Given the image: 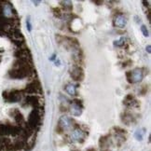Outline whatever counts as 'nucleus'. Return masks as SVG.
I'll use <instances>...</instances> for the list:
<instances>
[{"instance_id":"4be33fe9","label":"nucleus","mask_w":151,"mask_h":151,"mask_svg":"<svg viewBox=\"0 0 151 151\" xmlns=\"http://www.w3.org/2000/svg\"><path fill=\"white\" fill-rule=\"evenodd\" d=\"M26 26H27V29L29 32L32 31V24H31V19H30V16L27 17L26 19Z\"/></svg>"},{"instance_id":"6ab92c4d","label":"nucleus","mask_w":151,"mask_h":151,"mask_svg":"<svg viewBox=\"0 0 151 151\" xmlns=\"http://www.w3.org/2000/svg\"><path fill=\"white\" fill-rule=\"evenodd\" d=\"M125 41H126L125 37H120L119 39L114 41V45L116 47H122V46H124V44H125Z\"/></svg>"},{"instance_id":"a878e982","label":"nucleus","mask_w":151,"mask_h":151,"mask_svg":"<svg viewBox=\"0 0 151 151\" xmlns=\"http://www.w3.org/2000/svg\"><path fill=\"white\" fill-rule=\"evenodd\" d=\"M85 151H96L94 148H89V149H87V150H85Z\"/></svg>"},{"instance_id":"0eeeda50","label":"nucleus","mask_w":151,"mask_h":151,"mask_svg":"<svg viewBox=\"0 0 151 151\" xmlns=\"http://www.w3.org/2000/svg\"><path fill=\"white\" fill-rule=\"evenodd\" d=\"M85 137H86V132L81 129H79V128L74 129L70 136L71 140L73 142H77V143H83L85 140Z\"/></svg>"},{"instance_id":"c85d7f7f","label":"nucleus","mask_w":151,"mask_h":151,"mask_svg":"<svg viewBox=\"0 0 151 151\" xmlns=\"http://www.w3.org/2000/svg\"><path fill=\"white\" fill-rule=\"evenodd\" d=\"M1 61H2V56L0 55V63H1Z\"/></svg>"},{"instance_id":"aec40b11","label":"nucleus","mask_w":151,"mask_h":151,"mask_svg":"<svg viewBox=\"0 0 151 151\" xmlns=\"http://www.w3.org/2000/svg\"><path fill=\"white\" fill-rule=\"evenodd\" d=\"M53 14H54L55 17H57V18H61L63 12H62L61 9H59V8H54L53 9Z\"/></svg>"},{"instance_id":"ddd939ff","label":"nucleus","mask_w":151,"mask_h":151,"mask_svg":"<svg viewBox=\"0 0 151 151\" xmlns=\"http://www.w3.org/2000/svg\"><path fill=\"white\" fill-rule=\"evenodd\" d=\"M99 147H100L102 151L108 150V148L110 147V140H109V136L108 135L102 136L100 138V140H99Z\"/></svg>"},{"instance_id":"dca6fc26","label":"nucleus","mask_w":151,"mask_h":151,"mask_svg":"<svg viewBox=\"0 0 151 151\" xmlns=\"http://www.w3.org/2000/svg\"><path fill=\"white\" fill-rule=\"evenodd\" d=\"M61 6L63 8V9L66 11H71L73 9V4L71 1H68V0H65V1H61L60 2Z\"/></svg>"},{"instance_id":"bb28decb","label":"nucleus","mask_w":151,"mask_h":151,"mask_svg":"<svg viewBox=\"0 0 151 151\" xmlns=\"http://www.w3.org/2000/svg\"><path fill=\"white\" fill-rule=\"evenodd\" d=\"M55 63H56V65H59L60 61H59V60H56V61H55Z\"/></svg>"},{"instance_id":"5701e85b","label":"nucleus","mask_w":151,"mask_h":151,"mask_svg":"<svg viewBox=\"0 0 151 151\" xmlns=\"http://www.w3.org/2000/svg\"><path fill=\"white\" fill-rule=\"evenodd\" d=\"M5 35H7V33H6V31L3 29V27L0 25V36H5Z\"/></svg>"},{"instance_id":"b1692460","label":"nucleus","mask_w":151,"mask_h":151,"mask_svg":"<svg viewBox=\"0 0 151 151\" xmlns=\"http://www.w3.org/2000/svg\"><path fill=\"white\" fill-rule=\"evenodd\" d=\"M150 49H151V47H150V45H147V48H146V50H147V52H148V53H150V52H151Z\"/></svg>"},{"instance_id":"393cba45","label":"nucleus","mask_w":151,"mask_h":151,"mask_svg":"<svg viewBox=\"0 0 151 151\" xmlns=\"http://www.w3.org/2000/svg\"><path fill=\"white\" fill-rule=\"evenodd\" d=\"M55 58H56V55H55V54H53V55L51 56V58H50V61H54V60H55Z\"/></svg>"},{"instance_id":"9b49d317","label":"nucleus","mask_w":151,"mask_h":151,"mask_svg":"<svg viewBox=\"0 0 151 151\" xmlns=\"http://www.w3.org/2000/svg\"><path fill=\"white\" fill-rule=\"evenodd\" d=\"M24 103L27 104V106H31L36 109H37V107H39V106H41L40 99L37 95H27L24 98Z\"/></svg>"},{"instance_id":"2eb2a0df","label":"nucleus","mask_w":151,"mask_h":151,"mask_svg":"<svg viewBox=\"0 0 151 151\" xmlns=\"http://www.w3.org/2000/svg\"><path fill=\"white\" fill-rule=\"evenodd\" d=\"M65 91L67 92L68 94L70 95H77V86L72 84V83H69L65 86Z\"/></svg>"},{"instance_id":"7ed1b4c3","label":"nucleus","mask_w":151,"mask_h":151,"mask_svg":"<svg viewBox=\"0 0 151 151\" xmlns=\"http://www.w3.org/2000/svg\"><path fill=\"white\" fill-rule=\"evenodd\" d=\"M128 81L130 83H138L145 77V69L144 68H135L132 71L126 73Z\"/></svg>"},{"instance_id":"a211bd4d","label":"nucleus","mask_w":151,"mask_h":151,"mask_svg":"<svg viewBox=\"0 0 151 151\" xmlns=\"http://www.w3.org/2000/svg\"><path fill=\"white\" fill-rule=\"evenodd\" d=\"M122 121L127 125H129L133 121V117L129 113H124V115H122Z\"/></svg>"},{"instance_id":"20e7f679","label":"nucleus","mask_w":151,"mask_h":151,"mask_svg":"<svg viewBox=\"0 0 151 151\" xmlns=\"http://www.w3.org/2000/svg\"><path fill=\"white\" fill-rule=\"evenodd\" d=\"M3 98L5 101H7L9 103H18L22 98V91L17 90H13L10 91H4Z\"/></svg>"},{"instance_id":"cd10ccee","label":"nucleus","mask_w":151,"mask_h":151,"mask_svg":"<svg viewBox=\"0 0 151 151\" xmlns=\"http://www.w3.org/2000/svg\"><path fill=\"white\" fill-rule=\"evenodd\" d=\"M94 3H96V4H103V1H94Z\"/></svg>"},{"instance_id":"9d476101","label":"nucleus","mask_w":151,"mask_h":151,"mask_svg":"<svg viewBox=\"0 0 151 151\" xmlns=\"http://www.w3.org/2000/svg\"><path fill=\"white\" fill-rule=\"evenodd\" d=\"M70 76L71 78L75 80V81H81L84 78V72L83 69L80 66L76 65L72 68V70L70 72Z\"/></svg>"},{"instance_id":"4468645a","label":"nucleus","mask_w":151,"mask_h":151,"mask_svg":"<svg viewBox=\"0 0 151 151\" xmlns=\"http://www.w3.org/2000/svg\"><path fill=\"white\" fill-rule=\"evenodd\" d=\"M135 103H136L135 98H134V96L132 95V94H128L124 98V100H123V104H125V106H132Z\"/></svg>"},{"instance_id":"6e6552de","label":"nucleus","mask_w":151,"mask_h":151,"mask_svg":"<svg viewBox=\"0 0 151 151\" xmlns=\"http://www.w3.org/2000/svg\"><path fill=\"white\" fill-rule=\"evenodd\" d=\"M9 115L11 116V117H13L14 120L16 121V123L18 124V126L22 127V125L25 124L24 116H22V114L20 112V110H18L17 108L11 109L10 112H9Z\"/></svg>"},{"instance_id":"412c9836","label":"nucleus","mask_w":151,"mask_h":151,"mask_svg":"<svg viewBox=\"0 0 151 151\" xmlns=\"http://www.w3.org/2000/svg\"><path fill=\"white\" fill-rule=\"evenodd\" d=\"M141 31H142V33H143V35L145 37H149V33H148V30H147V26L146 25H142L141 26Z\"/></svg>"},{"instance_id":"f257e3e1","label":"nucleus","mask_w":151,"mask_h":151,"mask_svg":"<svg viewBox=\"0 0 151 151\" xmlns=\"http://www.w3.org/2000/svg\"><path fill=\"white\" fill-rule=\"evenodd\" d=\"M74 120L66 116H63L60 118L58 121V125L56 128V131L58 133H62L63 132H66L71 129H74Z\"/></svg>"},{"instance_id":"c756f323","label":"nucleus","mask_w":151,"mask_h":151,"mask_svg":"<svg viewBox=\"0 0 151 151\" xmlns=\"http://www.w3.org/2000/svg\"><path fill=\"white\" fill-rule=\"evenodd\" d=\"M0 7H1V5H0Z\"/></svg>"},{"instance_id":"f3484780","label":"nucleus","mask_w":151,"mask_h":151,"mask_svg":"<svg viewBox=\"0 0 151 151\" xmlns=\"http://www.w3.org/2000/svg\"><path fill=\"white\" fill-rule=\"evenodd\" d=\"M146 133V129L145 128H141V129H138L135 133H134V137L137 139L138 141H142L143 140V137Z\"/></svg>"},{"instance_id":"f8f14e48","label":"nucleus","mask_w":151,"mask_h":151,"mask_svg":"<svg viewBox=\"0 0 151 151\" xmlns=\"http://www.w3.org/2000/svg\"><path fill=\"white\" fill-rule=\"evenodd\" d=\"M127 18L123 15V14H118V15H116L115 16V18H114V21H113V24L116 27H118V28H124L127 24Z\"/></svg>"},{"instance_id":"1a4fd4ad","label":"nucleus","mask_w":151,"mask_h":151,"mask_svg":"<svg viewBox=\"0 0 151 151\" xmlns=\"http://www.w3.org/2000/svg\"><path fill=\"white\" fill-rule=\"evenodd\" d=\"M82 109H83V106H82V103H81L80 100H74L72 102L70 111L73 116H75V117H78V116H80L82 114Z\"/></svg>"},{"instance_id":"f03ea898","label":"nucleus","mask_w":151,"mask_h":151,"mask_svg":"<svg viewBox=\"0 0 151 151\" xmlns=\"http://www.w3.org/2000/svg\"><path fill=\"white\" fill-rule=\"evenodd\" d=\"M27 126L30 127L32 130H36L37 128L41 124V114L38 109H34L28 117Z\"/></svg>"},{"instance_id":"39448f33","label":"nucleus","mask_w":151,"mask_h":151,"mask_svg":"<svg viewBox=\"0 0 151 151\" xmlns=\"http://www.w3.org/2000/svg\"><path fill=\"white\" fill-rule=\"evenodd\" d=\"M42 89H41V85L38 82L37 80H34L32 82L29 83L24 91V92L29 94V95H35L37 93H41Z\"/></svg>"},{"instance_id":"423d86ee","label":"nucleus","mask_w":151,"mask_h":151,"mask_svg":"<svg viewBox=\"0 0 151 151\" xmlns=\"http://www.w3.org/2000/svg\"><path fill=\"white\" fill-rule=\"evenodd\" d=\"M3 5H1V10L2 15L4 18L7 19H13V16L16 15V10L13 9L12 5L9 2H3Z\"/></svg>"}]
</instances>
